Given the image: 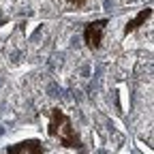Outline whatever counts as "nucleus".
Segmentation results:
<instances>
[{"mask_svg":"<svg viewBox=\"0 0 154 154\" xmlns=\"http://www.w3.org/2000/svg\"><path fill=\"white\" fill-rule=\"evenodd\" d=\"M47 133L49 137H54L62 148H73V150H82V139L77 131L73 128V122L71 118L62 111V109H51L49 111V126H47Z\"/></svg>","mask_w":154,"mask_h":154,"instance_id":"nucleus-1","label":"nucleus"},{"mask_svg":"<svg viewBox=\"0 0 154 154\" xmlns=\"http://www.w3.org/2000/svg\"><path fill=\"white\" fill-rule=\"evenodd\" d=\"M105 28H107V19H96L84 26V43L90 49H99L105 36Z\"/></svg>","mask_w":154,"mask_h":154,"instance_id":"nucleus-2","label":"nucleus"},{"mask_svg":"<svg viewBox=\"0 0 154 154\" xmlns=\"http://www.w3.org/2000/svg\"><path fill=\"white\" fill-rule=\"evenodd\" d=\"M7 154H43V143L38 139H26L7 148Z\"/></svg>","mask_w":154,"mask_h":154,"instance_id":"nucleus-3","label":"nucleus"},{"mask_svg":"<svg viewBox=\"0 0 154 154\" xmlns=\"http://www.w3.org/2000/svg\"><path fill=\"white\" fill-rule=\"evenodd\" d=\"M152 17V9H143L137 17H135V19H131V22L124 26V34H131V32H135V30H137V28H141L146 22H148V19Z\"/></svg>","mask_w":154,"mask_h":154,"instance_id":"nucleus-4","label":"nucleus"},{"mask_svg":"<svg viewBox=\"0 0 154 154\" xmlns=\"http://www.w3.org/2000/svg\"><path fill=\"white\" fill-rule=\"evenodd\" d=\"M88 2H90V0H69V5L71 7H77V9H84Z\"/></svg>","mask_w":154,"mask_h":154,"instance_id":"nucleus-5","label":"nucleus"}]
</instances>
